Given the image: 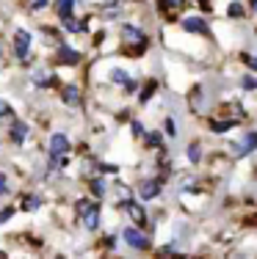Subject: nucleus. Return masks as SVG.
<instances>
[{"label":"nucleus","mask_w":257,"mask_h":259,"mask_svg":"<svg viewBox=\"0 0 257 259\" xmlns=\"http://www.w3.org/2000/svg\"><path fill=\"white\" fill-rule=\"evenodd\" d=\"M0 116H11V108L6 102H0Z\"/></svg>","instance_id":"c85d7f7f"},{"label":"nucleus","mask_w":257,"mask_h":259,"mask_svg":"<svg viewBox=\"0 0 257 259\" xmlns=\"http://www.w3.org/2000/svg\"><path fill=\"white\" fill-rule=\"evenodd\" d=\"M241 89L243 91H257V75H243L241 77Z\"/></svg>","instance_id":"4be33fe9"},{"label":"nucleus","mask_w":257,"mask_h":259,"mask_svg":"<svg viewBox=\"0 0 257 259\" xmlns=\"http://www.w3.org/2000/svg\"><path fill=\"white\" fill-rule=\"evenodd\" d=\"M81 221H83V226L89 232H94L97 226H100V204H89V207H86L81 212Z\"/></svg>","instance_id":"1a4fd4ad"},{"label":"nucleus","mask_w":257,"mask_h":259,"mask_svg":"<svg viewBox=\"0 0 257 259\" xmlns=\"http://www.w3.org/2000/svg\"><path fill=\"white\" fill-rule=\"evenodd\" d=\"M78 61H81V53H78V50H72V47H66V45H61V47H58V64H64V66H75Z\"/></svg>","instance_id":"9b49d317"},{"label":"nucleus","mask_w":257,"mask_h":259,"mask_svg":"<svg viewBox=\"0 0 257 259\" xmlns=\"http://www.w3.org/2000/svg\"><path fill=\"white\" fill-rule=\"evenodd\" d=\"M122 240H125L130 248H136V251L150 248V237H146V232L141 229V226H127V229L122 232Z\"/></svg>","instance_id":"7ed1b4c3"},{"label":"nucleus","mask_w":257,"mask_h":259,"mask_svg":"<svg viewBox=\"0 0 257 259\" xmlns=\"http://www.w3.org/2000/svg\"><path fill=\"white\" fill-rule=\"evenodd\" d=\"M61 100L66 105H72V108L81 105V89H78V85H64V89H61Z\"/></svg>","instance_id":"ddd939ff"},{"label":"nucleus","mask_w":257,"mask_h":259,"mask_svg":"<svg viewBox=\"0 0 257 259\" xmlns=\"http://www.w3.org/2000/svg\"><path fill=\"white\" fill-rule=\"evenodd\" d=\"M100 171H102V174H116V171H119V165H114V163H102V165H100Z\"/></svg>","instance_id":"cd10ccee"},{"label":"nucleus","mask_w":257,"mask_h":259,"mask_svg":"<svg viewBox=\"0 0 257 259\" xmlns=\"http://www.w3.org/2000/svg\"><path fill=\"white\" fill-rule=\"evenodd\" d=\"M56 259H64V256H56Z\"/></svg>","instance_id":"f704fd0d"},{"label":"nucleus","mask_w":257,"mask_h":259,"mask_svg":"<svg viewBox=\"0 0 257 259\" xmlns=\"http://www.w3.org/2000/svg\"><path fill=\"white\" fill-rule=\"evenodd\" d=\"M155 6L163 14H174V11H180L182 6H186V0H155Z\"/></svg>","instance_id":"dca6fc26"},{"label":"nucleus","mask_w":257,"mask_h":259,"mask_svg":"<svg viewBox=\"0 0 257 259\" xmlns=\"http://www.w3.org/2000/svg\"><path fill=\"white\" fill-rule=\"evenodd\" d=\"M241 61H243V66H246V69L252 72V75H257V55H254V53H246Z\"/></svg>","instance_id":"5701e85b"},{"label":"nucleus","mask_w":257,"mask_h":259,"mask_svg":"<svg viewBox=\"0 0 257 259\" xmlns=\"http://www.w3.org/2000/svg\"><path fill=\"white\" fill-rule=\"evenodd\" d=\"M28 50H30V33H28V30H17V33H14V55L20 61H25Z\"/></svg>","instance_id":"6e6552de"},{"label":"nucleus","mask_w":257,"mask_h":259,"mask_svg":"<svg viewBox=\"0 0 257 259\" xmlns=\"http://www.w3.org/2000/svg\"><path fill=\"white\" fill-rule=\"evenodd\" d=\"M25 138H28V124H22V121H17V124L11 127V141H14V144H22Z\"/></svg>","instance_id":"aec40b11"},{"label":"nucleus","mask_w":257,"mask_h":259,"mask_svg":"<svg viewBox=\"0 0 257 259\" xmlns=\"http://www.w3.org/2000/svg\"><path fill=\"white\" fill-rule=\"evenodd\" d=\"M249 3H252V11H254V14H257V0H249Z\"/></svg>","instance_id":"72a5a7b5"},{"label":"nucleus","mask_w":257,"mask_h":259,"mask_svg":"<svg viewBox=\"0 0 257 259\" xmlns=\"http://www.w3.org/2000/svg\"><path fill=\"white\" fill-rule=\"evenodd\" d=\"M45 6H47V0H36V3H33V9L39 11V9H45Z\"/></svg>","instance_id":"c756f323"},{"label":"nucleus","mask_w":257,"mask_h":259,"mask_svg":"<svg viewBox=\"0 0 257 259\" xmlns=\"http://www.w3.org/2000/svg\"><path fill=\"white\" fill-rule=\"evenodd\" d=\"M91 193L97 196V199H102V196L108 193V188H105V182L102 180H91Z\"/></svg>","instance_id":"b1692460"},{"label":"nucleus","mask_w":257,"mask_h":259,"mask_svg":"<svg viewBox=\"0 0 257 259\" xmlns=\"http://www.w3.org/2000/svg\"><path fill=\"white\" fill-rule=\"evenodd\" d=\"M111 83L122 85L125 91H136V89H138V83H136V80H133L130 75H127L125 69H111Z\"/></svg>","instance_id":"9d476101"},{"label":"nucleus","mask_w":257,"mask_h":259,"mask_svg":"<svg viewBox=\"0 0 257 259\" xmlns=\"http://www.w3.org/2000/svg\"><path fill=\"white\" fill-rule=\"evenodd\" d=\"M180 28L186 30V33H194V36H207V33H210L207 20H205V17H199V14L182 17V20H180Z\"/></svg>","instance_id":"39448f33"},{"label":"nucleus","mask_w":257,"mask_h":259,"mask_svg":"<svg viewBox=\"0 0 257 259\" xmlns=\"http://www.w3.org/2000/svg\"><path fill=\"white\" fill-rule=\"evenodd\" d=\"M39 207V199H36V196H28L25 201H22V209H25V212H30V209H36Z\"/></svg>","instance_id":"a878e982"},{"label":"nucleus","mask_w":257,"mask_h":259,"mask_svg":"<svg viewBox=\"0 0 257 259\" xmlns=\"http://www.w3.org/2000/svg\"><path fill=\"white\" fill-rule=\"evenodd\" d=\"M11 212H14V209H3V212H0V221H6V218H11Z\"/></svg>","instance_id":"7c9ffc66"},{"label":"nucleus","mask_w":257,"mask_h":259,"mask_svg":"<svg viewBox=\"0 0 257 259\" xmlns=\"http://www.w3.org/2000/svg\"><path fill=\"white\" fill-rule=\"evenodd\" d=\"M227 259H252V256H246V254H230Z\"/></svg>","instance_id":"473e14b6"},{"label":"nucleus","mask_w":257,"mask_h":259,"mask_svg":"<svg viewBox=\"0 0 257 259\" xmlns=\"http://www.w3.org/2000/svg\"><path fill=\"white\" fill-rule=\"evenodd\" d=\"M230 152L235 157H246V155H254L257 152V130H246L241 144H230Z\"/></svg>","instance_id":"20e7f679"},{"label":"nucleus","mask_w":257,"mask_h":259,"mask_svg":"<svg viewBox=\"0 0 257 259\" xmlns=\"http://www.w3.org/2000/svg\"><path fill=\"white\" fill-rule=\"evenodd\" d=\"M235 127H238V121H232V119H213L210 121V133H216V135H224Z\"/></svg>","instance_id":"4468645a"},{"label":"nucleus","mask_w":257,"mask_h":259,"mask_svg":"<svg viewBox=\"0 0 257 259\" xmlns=\"http://www.w3.org/2000/svg\"><path fill=\"white\" fill-rule=\"evenodd\" d=\"M133 135H136V138H144V135H146V130H144V124H141V121H133Z\"/></svg>","instance_id":"bb28decb"},{"label":"nucleus","mask_w":257,"mask_h":259,"mask_svg":"<svg viewBox=\"0 0 257 259\" xmlns=\"http://www.w3.org/2000/svg\"><path fill=\"white\" fill-rule=\"evenodd\" d=\"M122 41L130 55H141L146 50V33L136 25H122Z\"/></svg>","instance_id":"f257e3e1"},{"label":"nucleus","mask_w":257,"mask_h":259,"mask_svg":"<svg viewBox=\"0 0 257 259\" xmlns=\"http://www.w3.org/2000/svg\"><path fill=\"white\" fill-rule=\"evenodd\" d=\"M122 209H125V212L130 215L133 226H141V229L146 226V209H144L141 204H138V201H130V199L122 201Z\"/></svg>","instance_id":"423d86ee"},{"label":"nucleus","mask_w":257,"mask_h":259,"mask_svg":"<svg viewBox=\"0 0 257 259\" xmlns=\"http://www.w3.org/2000/svg\"><path fill=\"white\" fill-rule=\"evenodd\" d=\"M136 193H138V199H141V201L158 199V196L163 193V177H146V180H141V182H138V188H136Z\"/></svg>","instance_id":"f03ea898"},{"label":"nucleus","mask_w":257,"mask_h":259,"mask_svg":"<svg viewBox=\"0 0 257 259\" xmlns=\"http://www.w3.org/2000/svg\"><path fill=\"white\" fill-rule=\"evenodd\" d=\"M227 17H230V20H243V17H246V9H243V3L232 0V3L227 6Z\"/></svg>","instance_id":"6ab92c4d"},{"label":"nucleus","mask_w":257,"mask_h":259,"mask_svg":"<svg viewBox=\"0 0 257 259\" xmlns=\"http://www.w3.org/2000/svg\"><path fill=\"white\" fill-rule=\"evenodd\" d=\"M69 138H66L64 133H56L50 138V157H66V152H69Z\"/></svg>","instance_id":"0eeeda50"},{"label":"nucleus","mask_w":257,"mask_h":259,"mask_svg":"<svg viewBox=\"0 0 257 259\" xmlns=\"http://www.w3.org/2000/svg\"><path fill=\"white\" fill-rule=\"evenodd\" d=\"M61 22H64V28L69 30V33H81L83 30V22H78L75 17H66V20H61Z\"/></svg>","instance_id":"412c9836"},{"label":"nucleus","mask_w":257,"mask_h":259,"mask_svg":"<svg viewBox=\"0 0 257 259\" xmlns=\"http://www.w3.org/2000/svg\"><path fill=\"white\" fill-rule=\"evenodd\" d=\"M72 9H75V0H56V11H58L61 20L72 17Z\"/></svg>","instance_id":"a211bd4d"},{"label":"nucleus","mask_w":257,"mask_h":259,"mask_svg":"<svg viewBox=\"0 0 257 259\" xmlns=\"http://www.w3.org/2000/svg\"><path fill=\"white\" fill-rule=\"evenodd\" d=\"M144 146H146V149H152V152L163 149V133H161V130H150V133L144 135Z\"/></svg>","instance_id":"f8f14e48"},{"label":"nucleus","mask_w":257,"mask_h":259,"mask_svg":"<svg viewBox=\"0 0 257 259\" xmlns=\"http://www.w3.org/2000/svg\"><path fill=\"white\" fill-rule=\"evenodd\" d=\"M0 259H3V254H0Z\"/></svg>","instance_id":"c9c22d12"},{"label":"nucleus","mask_w":257,"mask_h":259,"mask_svg":"<svg viewBox=\"0 0 257 259\" xmlns=\"http://www.w3.org/2000/svg\"><path fill=\"white\" fill-rule=\"evenodd\" d=\"M3 193H6V177L0 174V196H3Z\"/></svg>","instance_id":"2f4dec72"},{"label":"nucleus","mask_w":257,"mask_h":259,"mask_svg":"<svg viewBox=\"0 0 257 259\" xmlns=\"http://www.w3.org/2000/svg\"><path fill=\"white\" fill-rule=\"evenodd\" d=\"M155 91H158V80H146V83H144V89L138 91V102L146 105V102L152 100V97H155Z\"/></svg>","instance_id":"f3484780"},{"label":"nucleus","mask_w":257,"mask_h":259,"mask_svg":"<svg viewBox=\"0 0 257 259\" xmlns=\"http://www.w3.org/2000/svg\"><path fill=\"white\" fill-rule=\"evenodd\" d=\"M163 133L174 138V135H177V121L174 119H166V121H163Z\"/></svg>","instance_id":"393cba45"},{"label":"nucleus","mask_w":257,"mask_h":259,"mask_svg":"<svg viewBox=\"0 0 257 259\" xmlns=\"http://www.w3.org/2000/svg\"><path fill=\"white\" fill-rule=\"evenodd\" d=\"M186 157H188V163H191V165L202 163V144H199V141H191V144L186 146Z\"/></svg>","instance_id":"2eb2a0df"}]
</instances>
